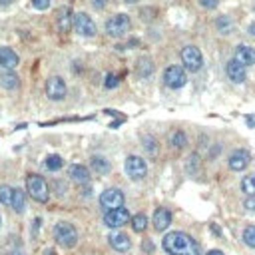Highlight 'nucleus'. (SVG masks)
Listing matches in <instances>:
<instances>
[{
  "instance_id": "31",
  "label": "nucleus",
  "mask_w": 255,
  "mask_h": 255,
  "mask_svg": "<svg viewBox=\"0 0 255 255\" xmlns=\"http://www.w3.org/2000/svg\"><path fill=\"white\" fill-rule=\"evenodd\" d=\"M118 82H120V80H118V76H116V74H108V76H106L104 86H106V88H116V86H118Z\"/></svg>"
},
{
  "instance_id": "15",
  "label": "nucleus",
  "mask_w": 255,
  "mask_h": 255,
  "mask_svg": "<svg viewBox=\"0 0 255 255\" xmlns=\"http://www.w3.org/2000/svg\"><path fill=\"white\" fill-rule=\"evenodd\" d=\"M108 241H110V245H112L116 251H120V253H124V251H128V249L132 247V241H130V237H128L126 233H120V231H114V233H110Z\"/></svg>"
},
{
  "instance_id": "22",
  "label": "nucleus",
  "mask_w": 255,
  "mask_h": 255,
  "mask_svg": "<svg viewBox=\"0 0 255 255\" xmlns=\"http://www.w3.org/2000/svg\"><path fill=\"white\" fill-rule=\"evenodd\" d=\"M16 213H22L24 207H26V199H24V191L22 190H14V195H12V205H10Z\"/></svg>"
},
{
  "instance_id": "4",
  "label": "nucleus",
  "mask_w": 255,
  "mask_h": 255,
  "mask_svg": "<svg viewBox=\"0 0 255 255\" xmlns=\"http://www.w3.org/2000/svg\"><path fill=\"white\" fill-rule=\"evenodd\" d=\"M130 26H132L130 24V18H128L126 14H116V16H112L106 22V32L110 36H114V38H120V36L130 32Z\"/></svg>"
},
{
  "instance_id": "9",
  "label": "nucleus",
  "mask_w": 255,
  "mask_h": 255,
  "mask_svg": "<svg viewBox=\"0 0 255 255\" xmlns=\"http://www.w3.org/2000/svg\"><path fill=\"white\" fill-rule=\"evenodd\" d=\"M126 174L132 180H144L148 174V166L140 156H130L126 160Z\"/></svg>"
},
{
  "instance_id": "23",
  "label": "nucleus",
  "mask_w": 255,
  "mask_h": 255,
  "mask_svg": "<svg viewBox=\"0 0 255 255\" xmlns=\"http://www.w3.org/2000/svg\"><path fill=\"white\" fill-rule=\"evenodd\" d=\"M92 168L96 170V174H108L110 172V162L102 156H94L92 158Z\"/></svg>"
},
{
  "instance_id": "35",
  "label": "nucleus",
  "mask_w": 255,
  "mask_h": 255,
  "mask_svg": "<svg viewBox=\"0 0 255 255\" xmlns=\"http://www.w3.org/2000/svg\"><path fill=\"white\" fill-rule=\"evenodd\" d=\"M144 142H146V148H148L150 152H156V146H154V144H156V140H154V138H150V136H148V138H144Z\"/></svg>"
},
{
  "instance_id": "43",
  "label": "nucleus",
  "mask_w": 255,
  "mask_h": 255,
  "mask_svg": "<svg viewBox=\"0 0 255 255\" xmlns=\"http://www.w3.org/2000/svg\"><path fill=\"white\" fill-rule=\"evenodd\" d=\"M124 2H128V4H136V2H140V0H124Z\"/></svg>"
},
{
  "instance_id": "39",
  "label": "nucleus",
  "mask_w": 255,
  "mask_h": 255,
  "mask_svg": "<svg viewBox=\"0 0 255 255\" xmlns=\"http://www.w3.org/2000/svg\"><path fill=\"white\" fill-rule=\"evenodd\" d=\"M207 255H223V251H219V249H211Z\"/></svg>"
},
{
  "instance_id": "33",
  "label": "nucleus",
  "mask_w": 255,
  "mask_h": 255,
  "mask_svg": "<svg viewBox=\"0 0 255 255\" xmlns=\"http://www.w3.org/2000/svg\"><path fill=\"white\" fill-rule=\"evenodd\" d=\"M243 207L247 211H255V195H247L245 201H243Z\"/></svg>"
},
{
  "instance_id": "29",
  "label": "nucleus",
  "mask_w": 255,
  "mask_h": 255,
  "mask_svg": "<svg viewBox=\"0 0 255 255\" xmlns=\"http://www.w3.org/2000/svg\"><path fill=\"white\" fill-rule=\"evenodd\" d=\"M241 239H243L245 245L255 247V225H247V227L243 229V233H241Z\"/></svg>"
},
{
  "instance_id": "19",
  "label": "nucleus",
  "mask_w": 255,
  "mask_h": 255,
  "mask_svg": "<svg viewBox=\"0 0 255 255\" xmlns=\"http://www.w3.org/2000/svg\"><path fill=\"white\" fill-rule=\"evenodd\" d=\"M70 178L76 182V184H88L90 182V170L86 166H80V164H74L70 168Z\"/></svg>"
},
{
  "instance_id": "42",
  "label": "nucleus",
  "mask_w": 255,
  "mask_h": 255,
  "mask_svg": "<svg viewBox=\"0 0 255 255\" xmlns=\"http://www.w3.org/2000/svg\"><path fill=\"white\" fill-rule=\"evenodd\" d=\"M211 231H213V233H221V231H219V227H217V225H211Z\"/></svg>"
},
{
  "instance_id": "27",
  "label": "nucleus",
  "mask_w": 255,
  "mask_h": 255,
  "mask_svg": "<svg viewBox=\"0 0 255 255\" xmlns=\"http://www.w3.org/2000/svg\"><path fill=\"white\" fill-rule=\"evenodd\" d=\"M132 227H134V231L142 233V231L148 227V217H146L144 213H138V215H134V217H132Z\"/></svg>"
},
{
  "instance_id": "36",
  "label": "nucleus",
  "mask_w": 255,
  "mask_h": 255,
  "mask_svg": "<svg viewBox=\"0 0 255 255\" xmlns=\"http://www.w3.org/2000/svg\"><path fill=\"white\" fill-rule=\"evenodd\" d=\"M142 249H144L146 253H152V251H154V243H152L150 239H146V241L142 243Z\"/></svg>"
},
{
  "instance_id": "10",
  "label": "nucleus",
  "mask_w": 255,
  "mask_h": 255,
  "mask_svg": "<svg viewBox=\"0 0 255 255\" xmlns=\"http://www.w3.org/2000/svg\"><path fill=\"white\" fill-rule=\"evenodd\" d=\"M46 96L54 102L62 100L66 96V82L60 76H52L46 80Z\"/></svg>"
},
{
  "instance_id": "12",
  "label": "nucleus",
  "mask_w": 255,
  "mask_h": 255,
  "mask_svg": "<svg viewBox=\"0 0 255 255\" xmlns=\"http://www.w3.org/2000/svg\"><path fill=\"white\" fill-rule=\"evenodd\" d=\"M18 62H20V58H18V54H16L12 48H8V46L0 48V68L14 70V68L18 66Z\"/></svg>"
},
{
  "instance_id": "40",
  "label": "nucleus",
  "mask_w": 255,
  "mask_h": 255,
  "mask_svg": "<svg viewBox=\"0 0 255 255\" xmlns=\"http://www.w3.org/2000/svg\"><path fill=\"white\" fill-rule=\"evenodd\" d=\"M12 2V0H0V6H8Z\"/></svg>"
},
{
  "instance_id": "13",
  "label": "nucleus",
  "mask_w": 255,
  "mask_h": 255,
  "mask_svg": "<svg viewBox=\"0 0 255 255\" xmlns=\"http://www.w3.org/2000/svg\"><path fill=\"white\" fill-rule=\"evenodd\" d=\"M249 162H251V156H249V152H245V150H235V152L229 156V168H231L233 172L245 170Z\"/></svg>"
},
{
  "instance_id": "3",
  "label": "nucleus",
  "mask_w": 255,
  "mask_h": 255,
  "mask_svg": "<svg viewBox=\"0 0 255 255\" xmlns=\"http://www.w3.org/2000/svg\"><path fill=\"white\" fill-rule=\"evenodd\" d=\"M54 239H56L62 247H74L76 241H78V231H76V227H74L72 223L60 221V223H56V227H54Z\"/></svg>"
},
{
  "instance_id": "1",
  "label": "nucleus",
  "mask_w": 255,
  "mask_h": 255,
  "mask_svg": "<svg viewBox=\"0 0 255 255\" xmlns=\"http://www.w3.org/2000/svg\"><path fill=\"white\" fill-rule=\"evenodd\" d=\"M162 247L170 255H201V249L197 241L184 233V231H172L162 239Z\"/></svg>"
},
{
  "instance_id": "21",
  "label": "nucleus",
  "mask_w": 255,
  "mask_h": 255,
  "mask_svg": "<svg viewBox=\"0 0 255 255\" xmlns=\"http://www.w3.org/2000/svg\"><path fill=\"white\" fill-rule=\"evenodd\" d=\"M136 70H138V76H140V78H148V76L154 74V64H152L150 58H140Z\"/></svg>"
},
{
  "instance_id": "14",
  "label": "nucleus",
  "mask_w": 255,
  "mask_h": 255,
  "mask_svg": "<svg viewBox=\"0 0 255 255\" xmlns=\"http://www.w3.org/2000/svg\"><path fill=\"white\" fill-rule=\"evenodd\" d=\"M233 60L239 62L241 66H251V64H255V50L245 46V44H239L235 48V58Z\"/></svg>"
},
{
  "instance_id": "20",
  "label": "nucleus",
  "mask_w": 255,
  "mask_h": 255,
  "mask_svg": "<svg viewBox=\"0 0 255 255\" xmlns=\"http://www.w3.org/2000/svg\"><path fill=\"white\" fill-rule=\"evenodd\" d=\"M18 84H20V78L12 70H2V72H0V86H2V88L14 90V88H18Z\"/></svg>"
},
{
  "instance_id": "18",
  "label": "nucleus",
  "mask_w": 255,
  "mask_h": 255,
  "mask_svg": "<svg viewBox=\"0 0 255 255\" xmlns=\"http://www.w3.org/2000/svg\"><path fill=\"white\" fill-rule=\"evenodd\" d=\"M72 26H74V14L70 12V8H62L58 12V30L60 32H70Z\"/></svg>"
},
{
  "instance_id": "16",
  "label": "nucleus",
  "mask_w": 255,
  "mask_h": 255,
  "mask_svg": "<svg viewBox=\"0 0 255 255\" xmlns=\"http://www.w3.org/2000/svg\"><path fill=\"white\" fill-rule=\"evenodd\" d=\"M225 72H227V78H229L231 82H235V84L245 82V66H241L239 62L229 60L227 66H225Z\"/></svg>"
},
{
  "instance_id": "2",
  "label": "nucleus",
  "mask_w": 255,
  "mask_h": 255,
  "mask_svg": "<svg viewBox=\"0 0 255 255\" xmlns=\"http://www.w3.org/2000/svg\"><path fill=\"white\" fill-rule=\"evenodd\" d=\"M26 191L32 199L40 201V203H46L48 197H50V191H48V184L42 176H36V174H30L26 178Z\"/></svg>"
},
{
  "instance_id": "44",
  "label": "nucleus",
  "mask_w": 255,
  "mask_h": 255,
  "mask_svg": "<svg viewBox=\"0 0 255 255\" xmlns=\"http://www.w3.org/2000/svg\"><path fill=\"white\" fill-rule=\"evenodd\" d=\"M0 225H2V217H0Z\"/></svg>"
},
{
  "instance_id": "28",
  "label": "nucleus",
  "mask_w": 255,
  "mask_h": 255,
  "mask_svg": "<svg viewBox=\"0 0 255 255\" xmlns=\"http://www.w3.org/2000/svg\"><path fill=\"white\" fill-rule=\"evenodd\" d=\"M12 195H14V188L0 186V201H2L4 205H12Z\"/></svg>"
},
{
  "instance_id": "37",
  "label": "nucleus",
  "mask_w": 255,
  "mask_h": 255,
  "mask_svg": "<svg viewBox=\"0 0 255 255\" xmlns=\"http://www.w3.org/2000/svg\"><path fill=\"white\" fill-rule=\"evenodd\" d=\"M104 4H106V0H94V6L96 8H104Z\"/></svg>"
},
{
  "instance_id": "24",
  "label": "nucleus",
  "mask_w": 255,
  "mask_h": 255,
  "mask_svg": "<svg viewBox=\"0 0 255 255\" xmlns=\"http://www.w3.org/2000/svg\"><path fill=\"white\" fill-rule=\"evenodd\" d=\"M241 191L245 195H255V174H249L241 180Z\"/></svg>"
},
{
  "instance_id": "32",
  "label": "nucleus",
  "mask_w": 255,
  "mask_h": 255,
  "mask_svg": "<svg viewBox=\"0 0 255 255\" xmlns=\"http://www.w3.org/2000/svg\"><path fill=\"white\" fill-rule=\"evenodd\" d=\"M32 6L36 10H46L50 6V0H32Z\"/></svg>"
},
{
  "instance_id": "5",
  "label": "nucleus",
  "mask_w": 255,
  "mask_h": 255,
  "mask_svg": "<svg viewBox=\"0 0 255 255\" xmlns=\"http://www.w3.org/2000/svg\"><path fill=\"white\" fill-rule=\"evenodd\" d=\"M180 56H182L184 68L190 70V72H197L203 66V56H201L199 48H195V46H186Z\"/></svg>"
},
{
  "instance_id": "6",
  "label": "nucleus",
  "mask_w": 255,
  "mask_h": 255,
  "mask_svg": "<svg viewBox=\"0 0 255 255\" xmlns=\"http://www.w3.org/2000/svg\"><path fill=\"white\" fill-rule=\"evenodd\" d=\"M100 205L106 209V211H114V209H122L124 207V193L116 188L112 190H106L102 191L100 195Z\"/></svg>"
},
{
  "instance_id": "38",
  "label": "nucleus",
  "mask_w": 255,
  "mask_h": 255,
  "mask_svg": "<svg viewBox=\"0 0 255 255\" xmlns=\"http://www.w3.org/2000/svg\"><path fill=\"white\" fill-rule=\"evenodd\" d=\"M247 32H249L251 36H255V22H251V24H249V28H247Z\"/></svg>"
},
{
  "instance_id": "25",
  "label": "nucleus",
  "mask_w": 255,
  "mask_h": 255,
  "mask_svg": "<svg viewBox=\"0 0 255 255\" xmlns=\"http://www.w3.org/2000/svg\"><path fill=\"white\" fill-rule=\"evenodd\" d=\"M44 166L50 170V172H58L62 166H64V160L60 158V156H56V154H52V156H48L46 158V162H44Z\"/></svg>"
},
{
  "instance_id": "26",
  "label": "nucleus",
  "mask_w": 255,
  "mask_h": 255,
  "mask_svg": "<svg viewBox=\"0 0 255 255\" xmlns=\"http://www.w3.org/2000/svg\"><path fill=\"white\" fill-rule=\"evenodd\" d=\"M170 144L180 150V148H184V146L188 144V138H186V134H184L182 130H178V132H174V134L170 136Z\"/></svg>"
},
{
  "instance_id": "41",
  "label": "nucleus",
  "mask_w": 255,
  "mask_h": 255,
  "mask_svg": "<svg viewBox=\"0 0 255 255\" xmlns=\"http://www.w3.org/2000/svg\"><path fill=\"white\" fill-rule=\"evenodd\" d=\"M8 255H24V251H22V249H18V251H10Z\"/></svg>"
},
{
  "instance_id": "8",
  "label": "nucleus",
  "mask_w": 255,
  "mask_h": 255,
  "mask_svg": "<svg viewBox=\"0 0 255 255\" xmlns=\"http://www.w3.org/2000/svg\"><path fill=\"white\" fill-rule=\"evenodd\" d=\"M74 30L80 36H96V22L86 14V12H76L74 14Z\"/></svg>"
},
{
  "instance_id": "34",
  "label": "nucleus",
  "mask_w": 255,
  "mask_h": 255,
  "mask_svg": "<svg viewBox=\"0 0 255 255\" xmlns=\"http://www.w3.org/2000/svg\"><path fill=\"white\" fill-rule=\"evenodd\" d=\"M199 4H201L203 8H209V10H211V8L217 6V0H199Z\"/></svg>"
},
{
  "instance_id": "11",
  "label": "nucleus",
  "mask_w": 255,
  "mask_h": 255,
  "mask_svg": "<svg viewBox=\"0 0 255 255\" xmlns=\"http://www.w3.org/2000/svg\"><path fill=\"white\" fill-rule=\"evenodd\" d=\"M128 221H132V217H130V211H128L126 207L108 211V213L104 215V225H108V227H122V225H126Z\"/></svg>"
},
{
  "instance_id": "17",
  "label": "nucleus",
  "mask_w": 255,
  "mask_h": 255,
  "mask_svg": "<svg viewBox=\"0 0 255 255\" xmlns=\"http://www.w3.org/2000/svg\"><path fill=\"white\" fill-rule=\"evenodd\" d=\"M170 223H172V213H170V209H166V207L156 209V213H154V227H156L158 231H166V229L170 227Z\"/></svg>"
},
{
  "instance_id": "30",
  "label": "nucleus",
  "mask_w": 255,
  "mask_h": 255,
  "mask_svg": "<svg viewBox=\"0 0 255 255\" xmlns=\"http://www.w3.org/2000/svg\"><path fill=\"white\" fill-rule=\"evenodd\" d=\"M215 26H217V28H219L223 34H227V32L231 30V20H229L227 16H221V18L215 22Z\"/></svg>"
},
{
  "instance_id": "7",
  "label": "nucleus",
  "mask_w": 255,
  "mask_h": 255,
  "mask_svg": "<svg viewBox=\"0 0 255 255\" xmlns=\"http://www.w3.org/2000/svg\"><path fill=\"white\" fill-rule=\"evenodd\" d=\"M164 82H166V86H168V88H172V90H180V88H184V86H186L188 76H186V72H184V68H182V66H170V68L164 72Z\"/></svg>"
}]
</instances>
